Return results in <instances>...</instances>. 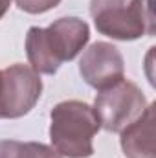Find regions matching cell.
Masks as SVG:
<instances>
[{
  "label": "cell",
  "instance_id": "6da1fadb",
  "mask_svg": "<svg viewBox=\"0 0 156 158\" xmlns=\"http://www.w3.org/2000/svg\"><path fill=\"white\" fill-rule=\"evenodd\" d=\"M90 39L88 24L79 17H63L48 28L31 26L26 35V55L37 74L53 76L66 61L76 59Z\"/></svg>",
  "mask_w": 156,
  "mask_h": 158
},
{
  "label": "cell",
  "instance_id": "7a4b0ae2",
  "mask_svg": "<svg viewBox=\"0 0 156 158\" xmlns=\"http://www.w3.org/2000/svg\"><path fill=\"white\" fill-rule=\"evenodd\" d=\"M51 147L66 158H88L94 155V136L101 129L94 107L70 99L57 103L50 112Z\"/></svg>",
  "mask_w": 156,
  "mask_h": 158
},
{
  "label": "cell",
  "instance_id": "3957f363",
  "mask_svg": "<svg viewBox=\"0 0 156 158\" xmlns=\"http://www.w3.org/2000/svg\"><path fill=\"white\" fill-rule=\"evenodd\" d=\"M90 15L101 35L116 40H136L154 35L151 0H90Z\"/></svg>",
  "mask_w": 156,
  "mask_h": 158
},
{
  "label": "cell",
  "instance_id": "277c9868",
  "mask_svg": "<svg viewBox=\"0 0 156 158\" xmlns=\"http://www.w3.org/2000/svg\"><path fill=\"white\" fill-rule=\"evenodd\" d=\"M147 99L138 85L127 79L99 90L94 101V110L101 127L109 132H121L127 125L138 119L147 109Z\"/></svg>",
  "mask_w": 156,
  "mask_h": 158
},
{
  "label": "cell",
  "instance_id": "5b68a950",
  "mask_svg": "<svg viewBox=\"0 0 156 158\" xmlns=\"http://www.w3.org/2000/svg\"><path fill=\"white\" fill-rule=\"evenodd\" d=\"M40 76L28 64H11L0 70V118L26 116L40 99Z\"/></svg>",
  "mask_w": 156,
  "mask_h": 158
},
{
  "label": "cell",
  "instance_id": "8992f818",
  "mask_svg": "<svg viewBox=\"0 0 156 158\" xmlns=\"http://www.w3.org/2000/svg\"><path fill=\"white\" fill-rule=\"evenodd\" d=\"M79 74L84 83L96 90H103L125 76L123 55L110 42H94L86 48L79 61Z\"/></svg>",
  "mask_w": 156,
  "mask_h": 158
},
{
  "label": "cell",
  "instance_id": "52a82bcc",
  "mask_svg": "<svg viewBox=\"0 0 156 158\" xmlns=\"http://www.w3.org/2000/svg\"><path fill=\"white\" fill-rule=\"evenodd\" d=\"M119 134L121 149L127 158H156L154 105H147L143 114L127 125Z\"/></svg>",
  "mask_w": 156,
  "mask_h": 158
},
{
  "label": "cell",
  "instance_id": "ba28073f",
  "mask_svg": "<svg viewBox=\"0 0 156 158\" xmlns=\"http://www.w3.org/2000/svg\"><path fill=\"white\" fill-rule=\"evenodd\" d=\"M0 158H63L53 147L40 142L0 140Z\"/></svg>",
  "mask_w": 156,
  "mask_h": 158
},
{
  "label": "cell",
  "instance_id": "9c48e42d",
  "mask_svg": "<svg viewBox=\"0 0 156 158\" xmlns=\"http://www.w3.org/2000/svg\"><path fill=\"white\" fill-rule=\"evenodd\" d=\"M17 7L31 13V15H39V13H46L53 7H57L61 4V0H15Z\"/></svg>",
  "mask_w": 156,
  "mask_h": 158
},
{
  "label": "cell",
  "instance_id": "30bf717a",
  "mask_svg": "<svg viewBox=\"0 0 156 158\" xmlns=\"http://www.w3.org/2000/svg\"><path fill=\"white\" fill-rule=\"evenodd\" d=\"M9 6H11V0H0V19L7 13Z\"/></svg>",
  "mask_w": 156,
  "mask_h": 158
}]
</instances>
